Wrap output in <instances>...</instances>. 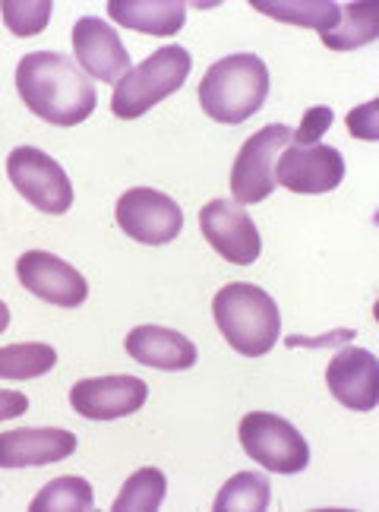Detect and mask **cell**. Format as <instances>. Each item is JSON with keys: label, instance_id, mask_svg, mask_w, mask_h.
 <instances>
[{"label": "cell", "instance_id": "obj_1", "mask_svg": "<svg viewBox=\"0 0 379 512\" xmlns=\"http://www.w3.org/2000/svg\"><path fill=\"white\" fill-rule=\"evenodd\" d=\"M16 92L26 108L57 127H76L95 111V83L61 51H32L16 67Z\"/></svg>", "mask_w": 379, "mask_h": 512}, {"label": "cell", "instance_id": "obj_2", "mask_svg": "<svg viewBox=\"0 0 379 512\" xmlns=\"http://www.w3.org/2000/svg\"><path fill=\"white\" fill-rule=\"evenodd\" d=\"M212 313L225 342L244 358H263L282 336V313L272 294L247 282H234L218 291Z\"/></svg>", "mask_w": 379, "mask_h": 512}, {"label": "cell", "instance_id": "obj_3", "mask_svg": "<svg viewBox=\"0 0 379 512\" xmlns=\"http://www.w3.org/2000/svg\"><path fill=\"white\" fill-rule=\"evenodd\" d=\"M269 95V70L256 54H228L215 61L199 83V105L218 124H244L263 108Z\"/></svg>", "mask_w": 379, "mask_h": 512}, {"label": "cell", "instance_id": "obj_4", "mask_svg": "<svg viewBox=\"0 0 379 512\" xmlns=\"http://www.w3.org/2000/svg\"><path fill=\"white\" fill-rule=\"evenodd\" d=\"M190 67L193 57L181 45H165L152 51L143 64L133 67L124 80L114 83L111 111L117 117H124V121L143 117L146 111H152L158 102H165L168 95H174L187 83Z\"/></svg>", "mask_w": 379, "mask_h": 512}, {"label": "cell", "instance_id": "obj_5", "mask_svg": "<svg viewBox=\"0 0 379 512\" xmlns=\"http://www.w3.org/2000/svg\"><path fill=\"white\" fill-rule=\"evenodd\" d=\"M241 446L250 459H256L266 471L278 475H301L310 465V446L304 433L285 418L269 415V411H250L241 421Z\"/></svg>", "mask_w": 379, "mask_h": 512}, {"label": "cell", "instance_id": "obj_6", "mask_svg": "<svg viewBox=\"0 0 379 512\" xmlns=\"http://www.w3.org/2000/svg\"><path fill=\"white\" fill-rule=\"evenodd\" d=\"M7 174L19 196L48 215H64L73 206V184L67 171L48 152L35 146H16L7 159Z\"/></svg>", "mask_w": 379, "mask_h": 512}, {"label": "cell", "instance_id": "obj_7", "mask_svg": "<svg viewBox=\"0 0 379 512\" xmlns=\"http://www.w3.org/2000/svg\"><path fill=\"white\" fill-rule=\"evenodd\" d=\"M291 143V127L285 124H269L256 130L250 140L241 146L231 168V193L237 206H253L263 203L275 190V162L282 149Z\"/></svg>", "mask_w": 379, "mask_h": 512}, {"label": "cell", "instance_id": "obj_8", "mask_svg": "<svg viewBox=\"0 0 379 512\" xmlns=\"http://www.w3.org/2000/svg\"><path fill=\"white\" fill-rule=\"evenodd\" d=\"M117 225L127 231V238L139 244H171L184 231V209L177 206L168 193L149 187H133L117 200Z\"/></svg>", "mask_w": 379, "mask_h": 512}, {"label": "cell", "instance_id": "obj_9", "mask_svg": "<svg viewBox=\"0 0 379 512\" xmlns=\"http://www.w3.org/2000/svg\"><path fill=\"white\" fill-rule=\"evenodd\" d=\"M275 187L291 193H332L345 181V159L335 146H285L275 162Z\"/></svg>", "mask_w": 379, "mask_h": 512}, {"label": "cell", "instance_id": "obj_10", "mask_svg": "<svg viewBox=\"0 0 379 512\" xmlns=\"http://www.w3.org/2000/svg\"><path fill=\"white\" fill-rule=\"evenodd\" d=\"M19 285L54 307H79L89 298V282L83 272L48 250H26L16 260Z\"/></svg>", "mask_w": 379, "mask_h": 512}, {"label": "cell", "instance_id": "obj_11", "mask_svg": "<svg viewBox=\"0 0 379 512\" xmlns=\"http://www.w3.org/2000/svg\"><path fill=\"white\" fill-rule=\"evenodd\" d=\"M199 231L212 244V250L234 266L256 263L259 250H263L250 212L228 200H212L209 206H203V212H199Z\"/></svg>", "mask_w": 379, "mask_h": 512}, {"label": "cell", "instance_id": "obj_12", "mask_svg": "<svg viewBox=\"0 0 379 512\" xmlns=\"http://www.w3.org/2000/svg\"><path fill=\"white\" fill-rule=\"evenodd\" d=\"M73 54H76V67L83 70L89 80L117 83L133 70L121 35H117V29H111L105 19H98V16L76 19Z\"/></svg>", "mask_w": 379, "mask_h": 512}, {"label": "cell", "instance_id": "obj_13", "mask_svg": "<svg viewBox=\"0 0 379 512\" xmlns=\"http://www.w3.org/2000/svg\"><path fill=\"white\" fill-rule=\"evenodd\" d=\"M146 399H149V386L139 377H127V373L79 380L70 389L73 411L89 421H114V418L136 415L146 405Z\"/></svg>", "mask_w": 379, "mask_h": 512}, {"label": "cell", "instance_id": "obj_14", "mask_svg": "<svg viewBox=\"0 0 379 512\" xmlns=\"http://www.w3.org/2000/svg\"><path fill=\"white\" fill-rule=\"evenodd\" d=\"M326 383L332 399L351 411H373L379 405V361L367 348H338L326 367Z\"/></svg>", "mask_w": 379, "mask_h": 512}, {"label": "cell", "instance_id": "obj_15", "mask_svg": "<svg viewBox=\"0 0 379 512\" xmlns=\"http://www.w3.org/2000/svg\"><path fill=\"white\" fill-rule=\"evenodd\" d=\"M76 433L64 427H19L0 433V468H38L70 459Z\"/></svg>", "mask_w": 379, "mask_h": 512}, {"label": "cell", "instance_id": "obj_16", "mask_svg": "<svg viewBox=\"0 0 379 512\" xmlns=\"http://www.w3.org/2000/svg\"><path fill=\"white\" fill-rule=\"evenodd\" d=\"M124 348L136 364L155 370H190L199 358L196 345L187 336L165 326H136L127 332Z\"/></svg>", "mask_w": 379, "mask_h": 512}, {"label": "cell", "instance_id": "obj_17", "mask_svg": "<svg viewBox=\"0 0 379 512\" xmlns=\"http://www.w3.org/2000/svg\"><path fill=\"white\" fill-rule=\"evenodd\" d=\"M108 19L143 35H174L187 23V4L181 0H111Z\"/></svg>", "mask_w": 379, "mask_h": 512}, {"label": "cell", "instance_id": "obj_18", "mask_svg": "<svg viewBox=\"0 0 379 512\" xmlns=\"http://www.w3.org/2000/svg\"><path fill=\"white\" fill-rule=\"evenodd\" d=\"M253 10L278 19V23L316 29L319 38L329 35L338 26V16H342V4H332V0H310V4H301V0H253Z\"/></svg>", "mask_w": 379, "mask_h": 512}, {"label": "cell", "instance_id": "obj_19", "mask_svg": "<svg viewBox=\"0 0 379 512\" xmlns=\"http://www.w3.org/2000/svg\"><path fill=\"white\" fill-rule=\"evenodd\" d=\"M376 35H379V4L361 0V4H342L338 26L329 35H323V45L332 51H354L376 42Z\"/></svg>", "mask_w": 379, "mask_h": 512}, {"label": "cell", "instance_id": "obj_20", "mask_svg": "<svg viewBox=\"0 0 379 512\" xmlns=\"http://www.w3.org/2000/svg\"><path fill=\"white\" fill-rule=\"evenodd\" d=\"M272 487L269 478L259 475V471H237L228 484H222L218 497L212 503L215 512H228V509H244V512H263L269 506Z\"/></svg>", "mask_w": 379, "mask_h": 512}, {"label": "cell", "instance_id": "obj_21", "mask_svg": "<svg viewBox=\"0 0 379 512\" xmlns=\"http://www.w3.org/2000/svg\"><path fill=\"white\" fill-rule=\"evenodd\" d=\"M57 364V351L45 342L0 348V380H32L45 377Z\"/></svg>", "mask_w": 379, "mask_h": 512}, {"label": "cell", "instance_id": "obj_22", "mask_svg": "<svg viewBox=\"0 0 379 512\" xmlns=\"http://www.w3.org/2000/svg\"><path fill=\"white\" fill-rule=\"evenodd\" d=\"M95 506V494H92V484L86 478H76V475H64V478H54L51 484H45L42 490L35 494V500L29 503L32 512H86Z\"/></svg>", "mask_w": 379, "mask_h": 512}, {"label": "cell", "instance_id": "obj_23", "mask_svg": "<svg viewBox=\"0 0 379 512\" xmlns=\"http://www.w3.org/2000/svg\"><path fill=\"white\" fill-rule=\"evenodd\" d=\"M165 490H168V481L158 468H139L127 478V484L121 487V494L114 500V512H127V509H136V512H152L162 506L165 500Z\"/></svg>", "mask_w": 379, "mask_h": 512}, {"label": "cell", "instance_id": "obj_24", "mask_svg": "<svg viewBox=\"0 0 379 512\" xmlns=\"http://www.w3.org/2000/svg\"><path fill=\"white\" fill-rule=\"evenodd\" d=\"M51 10H54L51 0H32V4H23V0H7V4H0V16H4L7 29L19 38H32V35L42 32L51 19Z\"/></svg>", "mask_w": 379, "mask_h": 512}, {"label": "cell", "instance_id": "obj_25", "mask_svg": "<svg viewBox=\"0 0 379 512\" xmlns=\"http://www.w3.org/2000/svg\"><path fill=\"white\" fill-rule=\"evenodd\" d=\"M332 108H326V105H316V108H310V111H304V117H301V127L297 130H291V140L297 143V146H313V143H319V136H323L329 127H332Z\"/></svg>", "mask_w": 379, "mask_h": 512}, {"label": "cell", "instance_id": "obj_26", "mask_svg": "<svg viewBox=\"0 0 379 512\" xmlns=\"http://www.w3.org/2000/svg\"><path fill=\"white\" fill-rule=\"evenodd\" d=\"M376 111H379V102L373 98V102L354 108L348 114V130L351 136H357V140H379V121H376Z\"/></svg>", "mask_w": 379, "mask_h": 512}, {"label": "cell", "instance_id": "obj_27", "mask_svg": "<svg viewBox=\"0 0 379 512\" xmlns=\"http://www.w3.org/2000/svg\"><path fill=\"white\" fill-rule=\"evenodd\" d=\"M29 408V399L16 389H0V421L19 418Z\"/></svg>", "mask_w": 379, "mask_h": 512}, {"label": "cell", "instance_id": "obj_28", "mask_svg": "<svg viewBox=\"0 0 379 512\" xmlns=\"http://www.w3.org/2000/svg\"><path fill=\"white\" fill-rule=\"evenodd\" d=\"M351 339V329H338V332H329V336H319V339H297L291 336L288 345L297 348V345H307V348H323V345H338V342H348Z\"/></svg>", "mask_w": 379, "mask_h": 512}, {"label": "cell", "instance_id": "obj_29", "mask_svg": "<svg viewBox=\"0 0 379 512\" xmlns=\"http://www.w3.org/2000/svg\"><path fill=\"white\" fill-rule=\"evenodd\" d=\"M7 326H10V307L0 301V332H4Z\"/></svg>", "mask_w": 379, "mask_h": 512}]
</instances>
